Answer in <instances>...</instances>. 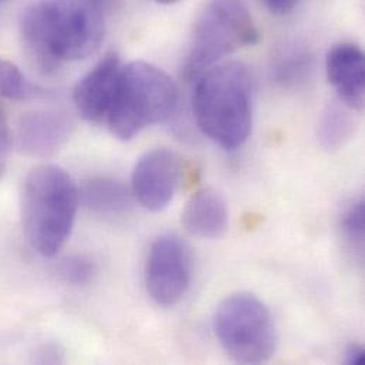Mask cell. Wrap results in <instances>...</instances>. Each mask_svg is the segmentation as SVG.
Wrapping results in <instances>:
<instances>
[{
	"mask_svg": "<svg viewBox=\"0 0 365 365\" xmlns=\"http://www.w3.org/2000/svg\"><path fill=\"white\" fill-rule=\"evenodd\" d=\"M104 0H41L21 17L23 46L43 73L83 60L100 47L106 33Z\"/></svg>",
	"mask_w": 365,
	"mask_h": 365,
	"instance_id": "obj_1",
	"label": "cell"
},
{
	"mask_svg": "<svg viewBox=\"0 0 365 365\" xmlns=\"http://www.w3.org/2000/svg\"><path fill=\"white\" fill-rule=\"evenodd\" d=\"M192 108L197 128L215 144L242 147L252 131V73L242 63L212 67L197 78Z\"/></svg>",
	"mask_w": 365,
	"mask_h": 365,
	"instance_id": "obj_2",
	"label": "cell"
},
{
	"mask_svg": "<svg viewBox=\"0 0 365 365\" xmlns=\"http://www.w3.org/2000/svg\"><path fill=\"white\" fill-rule=\"evenodd\" d=\"M80 203V190L57 165L33 168L23 185L24 236L41 257H54L68 240Z\"/></svg>",
	"mask_w": 365,
	"mask_h": 365,
	"instance_id": "obj_3",
	"label": "cell"
},
{
	"mask_svg": "<svg viewBox=\"0 0 365 365\" xmlns=\"http://www.w3.org/2000/svg\"><path fill=\"white\" fill-rule=\"evenodd\" d=\"M177 103L178 88L164 70L145 61H131L121 67L106 123L117 140L130 141L147 127L170 118Z\"/></svg>",
	"mask_w": 365,
	"mask_h": 365,
	"instance_id": "obj_4",
	"label": "cell"
},
{
	"mask_svg": "<svg viewBox=\"0 0 365 365\" xmlns=\"http://www.w3.org/2000/svg\"><path fill=\"white\" fill-rule=\"evenodd\" d=\"M259 41L243 0H210L195 21L182 63L186 80H197L233 51Z\"/></svg>",
	"mask_w": 365,
	"mask_h": 365,
	"instance_id": "obj_5",
	"label": "cell"
},
{
	"mask_svg": "<svg viewBox=\"0 0 365 365\" xmlns=\"http://www.w3.org/2000/svg\"><path fill=\"white\" fill-rule=\"evenodd\" d=\"M213 329L222 349L235 363L263 364L276 351L273 316L255 294L240 292L226 297L217 306Z\"/></svg>",
	"mask_w": 365,
	"mask_h": 365,
	"instance_id": "obj_6",
	"label": "cell"
},
{
	"mask_svg": "<svg viewBox=\"0 0 365 365\" xmlns=\"http://www.w3.org/2000/svg\"><path fill=\"white\" fill-rule=\"evenodd\" d=\"M192 257L187 245L175 235L160 236L150 247L145 286L150 297L163 307L177 306L189 290Z\"/></svg>",
	"mask_w": 365,
	"mask_h": 365,
	"instance_id": "obj_7",
	"label": "cell"
},
{
	"mask_svg": "<svg viewBox=\"0 0 365 365\" xmlns=\"http://www.w3.org/2000/svg\"><path fill=\"white\" fill-rule=\"evenodd\" d=\"M181 157L167 148L145 153L133 171L131 190L134 197L148 210H164L177 195L182 182Z\"/></svg>",
	"mask_w": 365,
	"mask_h": 365,
	"instance_id": "obj_8",
	"label": "cell"
},
{
	"mask_svg": "<svg viewBox=\"0 0 365 365\" xmlns=\"http://www.w3.org/2000/svg\"><path fill=\"white\" fill-rule=\"evenodd\" d=\"M121 67L123 64L118 54L110 53L77 83L73 101L86 121L94 124L107 121Z\"/></svg>",
	"mask_w": 365,
	"mask_h": 365,
	"instance_id": "obj_9",
	"label": "cell"
},
{
	"mask_svg": "<svg viewBox=\"0 0 365 365\" xmlns=\"http://www.w3.org/2000/svg\"><path fill=\"white\" fill-rule=\"evenodd\" d=\"M71 120L60 111H33L17 124V145L21 153L36 158L54 155L70 138Z\"/></svg>",
	"mask_w": 365,
	"mask_h": 365,
	"instance_id": "obj_10",
	"label": "cell"
},
{
	"mask_svg": "<svg viewBox=\"0 0 365 365\" xmlns=\"http://www.w3.org/2000/svg\"><path fill=\"white\" fill-rule=\"evenodd\" d=\"M326 70L340 103L353 111H361L365 96L363 50L353 43H341L333 47L327 54Z\"/></svg>",
	"mask_w": 365,
	"mask_h": 365,
	"instance_id": "obj_11",
	"label": "cell"
},
{
	"mask_svg": "<svg viewBox=\"0 0 365 365\" xmlns=\"http://www.w3.org/2000/svg\"><path fill=\"white\" fill-rule=\"evenodd\" d=\"M183 229L197 239H219L229 226V209L223 195L215 187H202L186 202Z\"/></svg>",
	"mask_w": 365,
	"mask_h": 365,
	"instance_id": "obj_12",
	"label": "cell"
},
{
	"mask_svg": "<svg viewBox=\"0 0 365 365\" xmlns=\"http://www.w3.org/2000/svg\"><path fill=\"white\" fill-rule=\"evenodd\" d=\"M133 190L121 181L113 178H93L84 183L80 199L96 213L117 216L125 213L133 200Z\"/></svg>",
	"mask_w": 365,
	"mask_h": 365,
	"instance_id": "obj_13",
	"label": "cell"
},
{
	"mask_svg": "<svg viewBox=\"0 0 365 365\" xmlns=\"http://www.w3.org/2000/svg\"><path fill=\"white\" fill-rule=\"evenodd\" d=\"M344 104H331L322 115L319 124V140L327 151L343 148L354 134L356 121Z\"/></svg>",
	"mask_w": 365,
	"mask_h": 365,
	"instance_id": "obj_14",
	"label": "cell"
},
{
	"mask_svg": "<svg viewBox=\"0 0 365 365\" xmlns=\"http://www.w3.org/2000/svg\"><path fill=\"white\" fill-rule=\"evenodd\" d=\"M312 70V57L303 50H287L282 53L274 66L273 77L283 87H294L303 83Z\"/></svg>",
	"mask_w": 365,
	"mask_h": 365,
	"instance_id": "obj_15",
	"label": "cell"
},
{
	"mask_svg": "<svg viewBox=\"0 0 365 365\" xmlns=\"http://www.w3.org/2000/svg\"><path fill=\"white\" fill-rule=\"evenodd\" d=\"M340 227L347 247L359 260H363L365 232V205L363 199H356L344 207L340 219Z\"/></svg>",
	"mask_w": 365,
	"mask_h": 365,
	"instance_id": "obj_16",
	"label": "cell"
},
{
	"mask_svg": "<svg viewBox=\"0 0 365 365\" xmlns=\"http://www.w3.org/2000/svg\"><path fill=\"white\" fill-rule=\"evenodd\" d=\"M29 93V84L20 68L14 63L0 58V97L20 101Z\"/></svg>",
	"mask_w": 365,
	"mask_h": 365,
	"instance_id": "obj_17",
	"label": "cell"
},
{
	"mask_svg": "<svg viewBox=\"0 0 365 365\" xmlns=\"http://www.w3.org/2000/svg\"><path fill=\"white\" fill-rule=\"evenodd\" d=\"M60 270H61V276L68 283L81 286V284H87L93 279L96 273V266L90 259L84 256H73L63 262Z\"/></svg>",
	"mask_w": 365,
	"mask_h": 365,
	"instance_id": "obj_18",
	"label": "cell"
},
{
	"mask_svg": "<svg viewBox=\"0 0 365 365\" xmlns=\"http://www.w3.org/2000/svg\"><path fill=\"white\" fill-rule=\"evenodd\" d=\"M10 147H11V135H10V128L6 120V115L3 110L0 108V178L6 170L9 154H10Z\"/></svg>",
	"mask_w": 365,
	"mask_h": 365,
	"instance_id": "obj_19",
	"label": "cell"
},
{
	"mask_svg": "<svg viewBox=\"0 0 365 365\" xmlns=\"http://www.w3.org/2000/svg\"><path fill=\"white\" fill-rule=\"evenodd\" d=\"M299 0H264L266 6L269 7V10L274 14H287L290 13L296 4H297Z\"/></svg>",
	"mask_w": 365,
	"mask_h": 365,
	"instance_id": "obj_20",
	"label": "cell"
},
{
	"mask_svg": "<svg viewBox=\"0 0 365 365\" xmlns=\"http://www.w3.org/2000/svg\"><path fill=\"white\" fill-rule=\"evenodd\" d=\"M365 363L364 349L359 344H350L346 350V364L363 365Z\"/></svg>",
	"mask_w": 365,
	"mask_h": 365,
	"instance_id": "obj_21",
	"label": "cell"
},
{
	"mask_svg": "<svg viewBox=\"0 0 365 365\" xmlns=\"http://www.w3.org/2000/svg\"><path fill=\"white\" fill-rule=\"evenodd\" d=\"M38 363H48V364H54V363H60L61 359V353L56 346H46L41 349V351L38 353Z\"/></svg>",
	"mask_w": 365,
	"mask_h": 365,
	"instance_id": "obj_22",
	"label": "cell"
},
{
	"mask_svg": "<svg viewBox=\"0 0 365 365\" xmlns=\"http://www.w3.org/2000/svg\"><path fill=\"white\" fill-rule=\"evenodd\" d=\"M155 1L163 3V4H171V3H174V1H177V0H155Z\"/></svg>",
	"mask_w": 365,
	"mask_h": 365,
	"instance_id": "obj_23",
	"label": "cell"
},
{
	"mask_svg": "<svg viewBox=\"0 0 365 365\" xmlns=\"http://www.w3.org/2000/svg\"><path fill=\"white\" fill-rule=\"evenodd\" d=\"M0 1H3V0H0Z\"/></svg>",
	"mask_w": 365,
	"mask_h": 365,
	"instance_id": "obj_24",
	"label": "cell"
}]
</instances>
